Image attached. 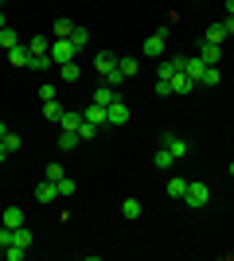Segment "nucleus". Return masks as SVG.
<instances>
[{
    "label": "nucleus",
    "mask_w": 234,
    "mask_h": 261,
    "mask_svg": "<svg viewBox=\"0 0 234 261\" xmlns=\"http://www.w3.org/2000/svg\"><path fill=\"white\" fill-rule=\"evenodd\" d=\"M0 47H4V51H12V47H20V35L12 32V28H0Z\"/></svg>",
    "instance_id": "nucleus-21"
},
{
    "label": "nucleus",
    "mask_w": 234,
    "mask_h": 261,
    "mask_svg": "<svg viewBox=\"0 0 234 261\" xmlns=\"http://www.w3.org/2000/svg\"><path fill=\"white\" fill-rule=\"evenodd\" d=\"M203 39H207V43H223V39H226V28H223V23H211Z\"/></svg>",
    "instance_id": "nucleus-27"
},
{
    "label": "nucleus",
    "mask_w": 234,
    "mask_h": 261,
    "mask_svg": "<svg viewBox=\"0 0 234 261\" xmlns=\"http://www.w3.org/2000/svg\"><path fill=\"white\" fill-rule=\"evenodd\" d=\"M82 117H86L90 125H98V129H101V125H106V106H98V101H90V106H86V113H82Z\"/></svg>",
    "instance_id": "nucleus-12"
},
{
    "label": "nucleus",
    "mask_w": 234,
    "mask_h": 261,
    "mask_svg": "<svg viewBox=\"0 0 234 261\" xmlns=\"http://www.w3.org/2000/svg\"><path fill=\"white\" fill-rule=\"evenodd\" d=\"M219 82H223V70H219V66H207L203 78H199V86H219Z\"/></svg>",
    "instance_id": "nucleus-19"
},
{
    "label": "nucleus",
    "mask_w": 234,
    "mask_h": 261,
    "mask_svg": "<svg viewBox=\"0 0 234 261\" xmlns=\"http://www.w3.org/2000/svg\"><path fill=\"white\" fill-rule=\"evenodd\" d=\"M199 59H203L207 66H215L219 59H223V43H207V39H203V47H199Z\"/></svg>",
    "instance_id": "nucleus-8"
},
{
    "label": "nucleus",
    "mask_w": 234,
    "mask_h": 261,
    "mask_svg": "<svg viewBox=\"0 0 234 261\" xmlns=\"http://www.w3.org/2000/svg\"><path fill=\"white\" fill-rule=\"evenodd\" d=\"M4 160H8V148H4V141H0V164H4Z\"/></svg>",
    "instance_id": "nucleus-40"
},
{
    "label": "nucleus",
    "mask_w": 234,
    "mask_h": 261,
    "mask_svg": "<svg viewBox=\"0 0 234 261\" xmlns=\"http://www.w3.org/2000/svg\"><path fill=\"white\" fill-rule=\"evenodd\" d=\"M55 199H59V187L51 184V179H43V184L35 187V203H43V207H47V203H55Z\"/></svg>",
    "instance_id": "nucleus-7"
},
{
    "label": "nucleus",
    "mask_w": 234,
    "mask_h": 261,
    "mask_svg": "<svg viewBox=\"0 0 234 261\" xmlns=\"http://www.w3.org/2000/svg\"><path fill=\"white\" fill-rule=\"evenodd\" d=\"M160 148H168L176 160H184V156L191 152V144L184 141V137H176V133H164V137H160Z\"/></svg>",
    "instance_id": "nucleus-3"
},
{
    "label": "nucleus",
    "mask_w": 234,
    "mask_h": 261,
    "mask_svg": "<svg viewBox=\"0 0 234 261\" xmlns=\"http://www.w3.org/2000/svg\"><path fill=\"white\" fill-rule=\"evenodd\" d=\"M70 32H74V23H70L67 16H59L55 20V39H70Z\"/></svg>",
    "instance_id": "nucleus-23"
},
{
    "label": "nucleus",
    "mask_w": 234,
    "mask_h": 261,
    "mask_svg": "<svg viewBox=\"0 0 234 261\" xmlns=\"http://www.w3.org/2000/svg\"><path fill=\"white\" fill-rule=\"evenodd\" d=\"M39 98H43V101H55V86H39Z\"/></svg>",
    "instance_id": "nucleus-38"
},
{
    "label": "nucleus",
    "mask_w": 234,
    "mask_h": 261,
    "mask_svg": "<svg viewBox=\"0 0 234 261\" xmlns=\"http://www.w3.org/2000/svg\"><path fill=\"white\" fill-rule=\"evenodd\" d=\"M4 246H12V226L0 222V250H4Z\"/></svg>",
    "instance_id": "nucleus-37"
},
{
    "label": "nucleus",
    "mask_w": 234,
    "mask_h": 261,
    "mask_svg": "<svg viewBox=\"0 0 234 261\" xmlns=\"http://www.w3.org/2000/svg\"><path fill=\"white\" fill-rule=\"evenodd\" d=\"M98 137V125H90L86 117H82V125H78V141H94Z\"/></svg>",
    "instance_id": "nucleus-32"
},
{
    "label": "nucleus",
    "mask_w": 234,
    "mask_h": 261,
    "mask_svg": "<svg viewBox=\"0 0 234 261\" xmlns=\"http://www.w3.org/2000/svg\"><path fill=\"white\" fill-rule=\"evenodd\" d=\"M0 222H4V226H23V211L20 207H4V215H0Z\"/></svg>",
    "instance_id": "nucleus-17"
},
{
    "label": "nucleus",
    "mask_w": 234,
    "mask_h": 261,
    "mask_svg": "<svg viewBox=\"0 0 234 261\" xmlns=\"http://www.w3.org/2000/svg\"><path fill=\"white\" fill-rule=\"evenodd\" d=\"M121 215L125 218H141V199H125V203H121Z\"/></svg>",
    "instance_id": "nucleus-31"
},
{
    "label": "nucleus",
    "mask_w": 234,
    "mask_h": 261,
    "mask_svg": "<svg viewBox=\"0 0 234 261\" xmlns=\"http://www.w3.org/2000/svg\"><path fill=\"white\" fill-rule=\"evenodd\" d=\"M113 66H117V55H110V51H101L98 59H94V70H98V74H110Z\"/></svg>",
    "instance_id": "nucleus-15"
},
{
    "label": "nucleus",
    "mask_w": 234,
    "mask_h": 261,
    "mask_svg": "<svg viewBox=\"0 0 234 261\" xmlns=\"http://www.w3.org/2000/svg\"><path fill=\"white\" fill-rule=\"evenodd\" d=\"M4 133H8V125H4V121H0V137H4Z\"/></svg>",
    "instance_id": "nucleus-42"
},
{
    "label": "nucleus",
    "mask_w": 234,
    "mask_h": 261,
    "mask_svg": "<svg viewBox=\"0 0 234 261\" xmlns=\"http://www.w3.org/2000/svg\"><path fill=\"white\" fill-rule=\"evenodd\" d=\"M8 63H12V66H20V70H32V51L12 47V51H8Z\"/></svg>",
    "instance_id": "nucleus-9"
},
{
    "label": "nucleus",
    "mask_w": 234,
    "mask_h": 261,
    "mask_svg": "<svg viewBox=\"0 0 234 261\" xmlns=\"http://www.w3.org/2000/svg\"><path fill=\"white\" fill-rule=\"evenodd\" d=\"M168 82H172V94H191V90H195V82H191L184 70H176V74L168 78Z\"/></svg>",
    "instance_id": "nucleus-10"
},
{
    "label": "nucleus",
    "mask_w": 234,
    "mask_h": 261,
    "mask_svg": "<svg viewBox=\"0 0 234 261\" xmlns=\"http://www.w3.org/2000/svg\"><path fill=\"white\" fill-rule=\"evenodd\" d=\"M203 70H207V63H203L199 55H195V59H184V74H188L191 82H195V86H199V78H203Z\"/></svg>",
    "instance_id": "nucleus-6"
},
{
    "label": "nucleus",
    "mask_w": 234,
    "mask_h": 261,
    "mask_svg": "<svg viewBox=\"0 0 234 261\" xmlns=\"http://www.w3.org/2000/svg\"><path fill=\"white\" fill-rule=\"evenodd\" d=\"M63 164H47V179H51V184H59V179H63Z\"/></svg>",
    "instance_id": "nucleus-36"
},
{
    "label": "nucleus",
    "mask_w": 234,
    "mask_h": 261,
    "mask_svg": "<svg viewBox=\"0 0 234 261\" xmlns=\"http://www.w3.org/2000/svg\"><path fill=\"white\" fill-rule=\"evenodd\" d=\"M176 70H184V59H164L160 63V78H172Z\"/></svg>",
    "instance_id": "nucleus-22"
},
{
    "label": "nucleus",
    "mask_w": 234,
    "mask_h": 261,
    "mask_svg": "<svg viewBox=\"0 0 234 261\" xmlns=\"http://www.w3.org/2000/svg\"><path fill=\"white\" fill-rule=\"evenodd\" d=\"M78 125H82V113H78V109H67V113L59 117V129H67V133H78Z\"/></svg>",
    "instance_id": "nucleus-14"
},
{
    "label": "nucleus",
    "mask_w": 234,
    "mask_h": 261,
    "mask_svg": "<svg viewBox=\"0 0 234 261\" xmlns=\"http://www.w3.org/2000/svg\"><path fill=\"white\" fill-rule=\"evenodd\" d=\"M230 175H234V160H230Z\"/></svg>",
    "instance_id": "nucleus-44"
},
{
    "label": "nucleus",
    "mask_w": 234,
    "mask_h": 261,
    "mask_svg": "<svg viewBox=\"0 0 234 261\" xmlns=\"http://www.w3.org/2000/svg\"><path fill=\"white\" fill-rule=\"evenodd\" d=\"M152 164H156V168H172V164H176V156L168 152V148H156V156H152Z\"/></svg>",
    "instance_id": "nucleus-30"
},
{
    "label": "nucleus",
    "mask_w": 234,
    "mask_h": 261,
    "mask_svg": "<svg viewBox=\"0 0 234 261\" xmlns=\"http://www.w3.org/2000/svg\"><path fill=\"white\" fill-rule=\"evenodd\" d=\"M28 51L32 55H51V35H32V39H28Z\"/></svg>",
    "instance_id": "nucleus-13"
},
{
    "label": "nucleus",
    "mask_w": 234,
    "mask_h": 261,
    "mask_svg": "<svg viewBox=\"0 0 234 261\" xmlns=\"http://www.w3.org/2000/svg\"><path fill=\"white\" fill-rule=\"evenodd\" d=\"M12 246H23V250H28V246H32V230L16 226V230H12Z\"/></svg>",
    "instance_id": "nucleus-20"
},
{
    "label": "nucleus",
    "mask_w": 234,
    "mask_h": 261,
    "mask_svg": "<svg viewBox=\"0 0 234 261\" xmlns=\"http://www.w3.org/2000/svg\"><path fill=\"white\" fill-rule=\"evenodd\" d=\"M226 16H234V0H226Z\"/></svg>",
    "instance_id": "nucleus-41"
},
{
    "label": "nucleus",
    "mask_w": 234,
    "mask_h": 261,
    "mask_svg": "<svg viewBox=\"0 0 234 261\" xmlns=\"http://www.w3.org/2000/svg\"><path fill=\"white\" fill-rule=\"evenodd\" d=\"M59 74H63V82H78L82 66H78V63H63V66H59Z\"/></svg>",
    "instance_id": "nucleus-24"
},
{
    "label": "nucleus",
    "mask_w": 234,
    "mask_h": 261,
    "mask_svg": "<svg viewBox=\"0 0 234 261\" xmlns=\"http://www.w3.org/2000/svg\"><path fill=\"white\" fill-rule=\"evenodd\" d=\"M117 66H121V74H125V78H133L137 70H141V63H137V59H129V55H125V59H117Z\"/></svg>",
    "instance_id": "nucleus-28"
},
{
    "label": "nucleus",
    "mask_w": 234,
    "mask_h": 261,
    "mask_svg": "<svg viewBox=\"0 0 234 261\" xmlns=\"http://www.w3.org/2000/svg\"><path fill=\"white\" fill-rule=\"evenodd\" d=\"M78 59V51H74V43L70 39H51V63H74Z\"/></svg>",
    "instance_id": "nucleus-2"
},
{
    "label": "nucleus",
    "mask_w": 234,
    "mask_h": 261,
    "mask_svg": "<svg viewBox=\"0 0 234 261\" xmlns=\"http://www.w3.org/2000/svg\"><path fill=\"white\" fill-rule=\"evenodd\" d=\"M78 133H67V129H59V148H63V152H70V148H78Z\"/></svg>",
    "instance_id": "nucleus-18"
},
{
    "label": "nucleus",
    "mask_w": 234,
    "mask_h": 261,
    "mask_svg": "<svg viewBox=\"0 0 234 261\" xmlns=\"http://www.w3.org/2000/svg\"><path fill=\"white\" fill-rule=\"evenodd\" d=\"M164 51H168V35H164V32H152V35L145 39V55H148V59H160Z\"/></svg>",
    "instance_id": "nucleus-4"
},
{
    "label": "nucleus",
    "mask_w": 234,
    "mask_h": 261,
    "mask_svg": "<svg viewBox=\"0 0 234 261\" xmlns=\"http://www.w3.org/2000/svg\"><path fill=\"white\" fill-rule=\"evenodd\" d=\"M184 203H188L191 211H203L207 203H211V187H207V184H199V179H195V184L188 179V195H184Z\"/></svg>",
    "instance_id": "nucleus-1"
},
{
    "label": "nucleus",
    "mask_w": 234,
    "mask_h": 261,
    "mask_svg": "<svg viewBox=\"0 0 234 261\" xmlns=\"http://www.w3.org/2000/svg\"><path fill=\"white\" fill-rule=\"evenodd\" d=\"M63 113H67V109L59 106V101H43V117H47V121H55V125H59V117H63Z\"/></svg>",
    "instance_id": "nucleus-26"
},
{
    "label": "nucleus",
    "mask_w": 234,
    "mask_h": 261,
    "mask_svg": "<svg viewBox=\"0 0 234 261\" xmlns=\"http://www.w3.org/2000/svg\"><path fill=\"white\" fill-rule=\"evenodd\" d=\"M70 43H74V51H82V47L90 43V32L86 28H74V32H70Z\"/></svg>",
    "instance_id": "nucleus-29"
},
{
    "label": "nucleus",
    "mask_w": 234,
    "mask_h": 261,
    "mask_svg": "<svg viewBox=\"0 0 234 261\" xmlns=\"http://www.w3.org/2000/svg\"><path fill=\"white\" fill-rule=\"evenodd\" d=\"M223 28H226V35L234 32V16H226V20H223Z\"/></svg>",
    "instance_id": "nucleus-39"
},
{
    "label": "nucleus",
    "mask_w": 234,
    "mask_h": 261,
    "mask_svg": "<svg viewBox=\"0 0 234 261\" xmlns=\"http://www.w3.org/2000/svg\"><path fill=\"white\" fill-rule=\"evenodd\" d=\"M0 141H4V148H8V156H12V152H20V137H16V133H4Z\"/></svg>",
    "instance_id": "nucleus-34"
},
{
    "label": "nucleus",
    "mask_w": 234,
    "mask_h": 261,
    "mask_svg": "<svg viewBox=\"0 0 234 261\" xmlns=\"http://www.w3.org/2000/svg\"><path fill=\"white\" fill-rule=\"evenodd\" d=\"M101 82H110V86L117 90V86H121V82H125V74H121V66H113L110 74H101Z\"/></svg>",
    "instance_id": "nucleus-33"
},
{
    "label": "nucleus",
    "mask_w": 234,
    "mask_h": 261,
    "mask_svg": "<svg viewBox=\"0 0 234 261\" xmlns=\"http://www.w3.org/2000/svg\"><path fill=\"white\" fill-rule=\"evenodd\" d=\"M59 199H70V195H74V191H78V184H74V179H70V175H63V179H59Z\"/></svg>",
    "instance_id": "nucleus-25"
},
{
    "label": "nucleus",
    "mask_w": 234,
    "mask_h": 261,
    "mask_svg": "<svg viewBox=\"0 0 234 261\" xmlns=\"http://www.w3.org/2000/svg\"><path fill=\"white\" fill-rule=\"evenodd\" d=\"M23 253H28L23 246H4V257L8 261H23Z\"/></svg>",
    "instance_id": "nucleus-35"
},
{
    "label": "nucleus",
    "mask_w": 234,
    "mask_h": 261,
    "mask_svg": "<svg viewBox=\"0 0 234 261\" xmlns=\"http://www.w3.org/2000/svg\"><path fill=\"white\" fill-rule=\"evenodd\" d=\"M164 191H168V199H179V203H184V195H188V179H179V175H176V179H168V184H164Z\"/></svg>",
    "instance_id": "nucleus-11"
},
{
    "label": "nucleus",
    "mask_w": 234,
    "mask_h": 261,
    "mask_svg": "<svg viewBox=\"0 0 234 261\" xmlns=\"http://www.w3.org/2000/svg\"><path fill=\"white\" fill-rule=\"evenodd\" d=\"M94 101H98V106H113V101H117V94H113L110 82H101V86L94 90Z\"/></svg>",
    "instance_id": "nucleus-16"
},
{
    "label": "nucleus",
    "mask_w": 234,
    "mask_h": 261,
    "mask_svg": "<svg viewBox=\"0 0 234 261\" xmlns=\"http://www.w3.org/2000/svg\"><path fill=\"white\" fill-rule=\"evenodd\" d=\"M0 28H8V20H4V12H0Z\"/></svg>",
    "instance_id": "nucleus-43"
},
{
    "label": "nucleus",
    "mask_w": 234,
    "mask_h": 261,
    "mask_svg": "<svg viewBox=\"0 0 234 261\" xmlns=\"http://www.w3.org/2000/svg\"><path fill=\"white\" fill-rule=\"evenodd\" d=\"M125 121H129V106H125V101L106 106V125H125Z\"/></svg>",
    "instance_id": "nucleus-5"
}]
</instances>
